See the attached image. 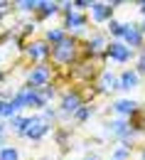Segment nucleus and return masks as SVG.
I'll use <instances>...</instances> for the list:
<instances>
[{
    "mask_svg": "<svg viewBox=\"0 0 145 160\" xmlns=\"http://www.w3.org/2000/svg\"><path fill=\"white\" fill-rule=\"evenodd\" d=\"M108 35L106 32H91L89 40H86V54L89 57H106V49H108Z\"/></svg>",
    "mask_w": 145,
    "mask_h": 160,
    "instance_id": "39448f33",
    "label": "nucleus"
},
{
    "mask_svg": "<svg viewBox=\"0 0 145 160\" xmlns=\"http://www.w3.org/2000/svg\"><path fill=\"white\" fill-rule=\"evenodd\" d=\"M49 133V121H44V116H30V123H27V131L22 138L30 140H42Z\"/></svg>",
    "mask_w": 145,
    "mask_h": 160,
    "instance_id": "0eeeda50",
    "label": "nucleus"
},
{
    "mask_svg": "<svg viewBox=\"0 0 145 160\" xmlns=\"http://www.w3.org/2000/svg\"><path fill=\"white\" fill-rule=\"evenodd\" d=\"M62 12H64V30L66 32H71V37H81L86 35V25H89V18L79 12V10H74L71 8V2H64L62 5Z\"/></svg>",
    "mask_w": 145,
    "mask_h": 160,
    "instance_id": "f03ea898",
    "label": "nucleus"
},
{
    "mask_svg": "<svg viewBox=\"0 0 145 160\" xmlns=\"http://www.w3.org/2000/svg\"><path fill=\"white\" fill-rule=\"evenodd\" d=\"M143 30H140V27H138V25H133V22H130V25H125V30H123V37H121V40L125 42V44H128V47H130V49H133V47H140V44H143Z\"/></svg>",
    "mask_w": 145,
    "mask_h": 160,
    "instance_id": "9d476101",
    "label": "nucleus"
},
{
    "mask_svg": "<svg viewBox=\"0 0 145 160\" xmlns=\"http://www.w3.org/2000/svg\"><path fill=\"white\" fill-rule=\"evenodd\" d=\"M128 158H130V145L128 143H123L121 148H116L113 155H111V160H128Z\"/></svg>",
    "mask_w": 145,
    "mask_h": 160,
    "instance_id": "5701e85b",
    "label": "nucleus"
},
{
    "mask_svg": "<svg viewBox=\"0 0 145 160\" xmlns=\"http://www.w3.org/2000/svg\"><path fill=\"white\" fill-rule=\"evenodd\" d=\"M57 12H62V5H59V2L42 0L40 8H37V18H52V15H57Z\"/></svg>",
    "mask_w": 145,
    "mask_h": 160,
    "instance_id": "dca6fc26",
    "label": "nucleus"
},
{
    "mask_svg": "<svg viewBox=\"0 0 145 160\" xmlns=\"http://www.w3.org/2000/svg\"><path fill=\"white\" fill-rule=\"evenodd\" d=\"M113 89H118V77L111 69H104L101 77H99V91L106 94V91H113Z\"/></svg>",
    "mask_w": 145,
    "mask_h": 160,
    "instance_id": "f8f14e48",
    "label": "nucleus"
},
{
    "mask_svg": "<svg viewBox=\"0 0 145 160\" xmlns=\"http://www.w3.org/2000/svg\"><path fill=\"white\" fill-rule=\"evenodd\" d=\"M81 106H86V103H84V96L79 91H64L62 101H59V113L62 116H74Z\"/></svg>",
    "mask_w": 145,
    "mask_h": 160,
    "instance_id": "20e7f679",
    "label": "nucleus"
},
{
    "mask_svg": "<svg viewBox=\"0 0 145 160\" xmlns=\"http://www.w3.org/2000/svg\"><path fill=\"white\" fill-rule=\"evenodd\" d=\"M86 160H99V158H96V155H89V158H86Z\"/></svg>",
    "mask_w": 145,
    "mask_h": 160,
    "instance_id": "7c9ffc66",
    "label": "nucleus"
},
{
    "mask_svg": "<svg viewBox=\"0 0 145 160\" xmlns=\"http://www.w3.org/2000/svg\"><path fill=\"white\" fill-rule=\"evenodd\" d=\"M54 138H57V143H59V145H64V143H66V131H59Z\"/></svg>",
    "mask_w": 145,
    "mask_h": 160,
    "instance_id": "cd10ccee",
    "label": "nucleus"
},
{
    "mask_svg": "<svg viewBox=\"0 0 145 160\" xmlns=\"http://www.w3.org/2000/svg\"><path fill=\"white\" fill-rule=\"evenodd\" d=\"M91 113H94V108H91V106H81V108L74 113V121H76V123H86V121L91 118Z\"/></svg>",
    "mask_w": 145,
    "mask_h": 160,
    "instance_id": "4be33fe9",
    "label": "nucleus"
},
{
    "mask_svg": "<svg viewBox=\"0 0 145 160\" xmlns=\"http://www.w3.org/2000/svg\"><path fill=\"white\" fill-rule=\"evenodd\" d=\"M52 84V67L49 64H35L27 72V86L32 89H44Z\"/></svg>",
    "mask_w": 145,
    "mask_h": 160,
    "instance_id": "7ed1b4c3",
    "label": "nucleus"
},
{
    "mask_svg": "<svg viewBox=\"0 0 145 160\" xmlns=\"http://www.w3.org/2000/svg\"><path fill=\"white\" fill-rule=\"evenodd\" d=\"M140 30H143V35H145V22H143V27H140Z\"/></svg>",
    "mask_w": 145,
    "mask_h": 160,
    "instance_id": "2f4dec72",
    "label": "nucleus"
},
{
    "mask_svg": "<svg viewBox=\"0 0 145 160\" xmlns=\"http://www.w3.org/2000/svg\"><path fill=\"white\" fill-rule=\"evenodd\" d=\"M10 8H15V5H12V2H0V15L10 12Z\"/></svg>",
    "mask_w": 145,
    "mask_h": 160,
    "instance_id": "bb28decb",
    "label": "nucleus"
},
{
    "mask_svg": "<svg viewBox=\"0 0 145 160\" xmlns=\"http://www.w3.org/2000/svg\"><path fill=\"white\" fill-rule=\"evenodd\" d=\"M138 81H140V77H138V72H135V69H125L123 74L118 77V89L130 91V89H135V86H138Z\"/></svg>",
    "mask_w": 145,
    "mask_h": 160,
    "instance_id": "ddd939ff",
    "label": "nucleus"
},
{
    "mask_svg": "<svg viewBox=\"0 0 145 160\" xmlns=\"http://www.w3.org/2000/svg\"><path fill=\"white\" fill-rule=\"evenodd\" d=\"M130 57H133V49L125 44V42L116 40L108 44V49H106V59L111 62H118V64H125V62H130Z\"/></svg>",
    "mask_w": 145,
    "mask_h": 160,
    "instance_id": "6e6552de",
    "label": "nucleus"
},
{
    "mask_svg": "<svg viewBox=\"0 0 145 160\" xmlns=\"http://www.w3.org/2000/svg\"><path fill=\"white\" fill-rule=\"evenodd\" d=\"M113 111H116L118 116H133V113L138 111V103L133 99H118L113 103Z\"/></svg>",
    "mask_w": 145,
    "mask_h": 160,
    "instance_id": "4468645a",
    "label": "nucleus"
},
{
    "mask_svg": "<svg viewBox=\"0 0 145 160\" xmlns=\"http://www.w3.org/2000/svg\"><path fill=\"white\" fill-rule=\"evenodd\" d=\"M143 160H145V150H143Z\"/></svg>",
    "mask_w": 145,
    "mask_h": 160,
    "instance_id": "473e14b6",
    "label": "nucleus"
},
{
    "mask_svg": "<svg viewBox=\"0 0 145 160\" xmlns=\"http://www.w3.org/2000/svg\"><path fill=\"white\" fill-rule=\"evenodd\" d=\"M5 133H7V123H2V121H0V148L5 145Z\"/></svg>",
    "mask_w": 145,
    "mask_h": 160,
    "instance_id": "393cba45",
    "label": "nucleus"
},
{
    "mask_svg": "<svg viewBox=\"0 0 145 160\" xmlns=\"http://www.w3.org/2000/svg\"><path fill=\"white\" fill-rule=\"evenodd\" d=\"M40 94H42V99H44L47 103H49V101H52L54 96H57V89H54V84H49V86H44V89H40Z\"/></svg>",
    "mask_w": 145,
    "mask_h": 160,
    "instance_id": "b1692460",
    "label": "nucleus"
},
{
    "mask_svg": "<svg viewBox=\"0 0 145 160\" xmlns=\"http://www.w3.org/2000/svg\"><path fill=\"white\" fill-rule=\"evenodd\" d=\"M138 74H145V52L140 54V59H138V69H135Z\"/></svg>",
    "mask_w": 145,
    "mask_h": 160,
    "instance_id": "a878e982",
    "label": "nucleus"
},
{
    "mask_svg": "<svg viewBox=\"0 0 145 160\" xmlns=\"http://www.w3.org/2000/svg\"><path fill=\"white\" fill-rule=\"evenodd\" d=\"M130 131H133V126H128L123 118H116V121H111V123H108V133H111V136H116V138H121L123 143H128Z\"/></svg>",
    "mask_w": 145,
    "mask_h": 160,
    "instance_id": "9b49d317",
    "label": "nucleus"
},
{
    "mask_svg": "<svg viewBox=\"0 0 145 160\" xmlns=\"http://www.w3.org/2000/svg\"><path fill=\"white\" fill-rule=\"evenodd\" d=\"M2 81H5V72L0 69V84H2Z\"/></svg>",
    "mask_w": 145,
    "mask_h": 160,
    "instance_id": "c85d7f7f",
    "label": "nucleus"
},
{
    "mask_svg": "<svg viewBox=\"0 0 145 160\" xmlns=\"http://www.w3.org/2000/svg\"><path fill=\"white\" fill-rule=\"evenodd\" d=\"M79 54V40L66 35V40L59 42L57 47H52V62H57L59 67H74Z\"/></svg>",
    "mask_w": 145,
    "mask_h": 160,
    "instance_id": "f257e3e1",
    "label": "nucleus"
},
{
    "mask_svg": "<svg viewBox=\"0 0 145 160\" xmlns=\"http://www.w3.org/2000/svg\"><path fill=\"white\" fill-rule=\"evenodd\" d=\"M140 12H145V2H140Z\"/></svg>",
    "mask_w": 145,
    "mask_h": 160,
    "instance_id": "c756f323",
    "label": "nucleus"
},
{
    "mask_svg": "<svg viewBox=\"0 0 145 160\" xmlns=\"http://www.w3.org/2000/svg\"><path fill=\"white\" fill-rule=\"evenodd\" d=\"M123 30H125V25L118 20H111L106 25V35H113V37H123Z\"/></svg>",
    "mask_w": 145,
    "mask_h": 160,
    "instance_id": "aec40b11",
    "label": "nucleus"
},
{
    "mask_svg": "<svg viewBox=\"0 0 145 160\" xmlns=\"http://www.w3.org/2000/svg\"><path fill=\"white\" fill-rule=\"evenodd\" d=\"M25 54H27V59L37 62V64H44L47 57H52V44H47L44 40H35L25 47Z\"/></svg>",
    "mask_w": 145,
    "mask_h": 160,
    "instance_id": "423d86ee",
    "label": "nucleus"
},
{
    "mask_svg": "<svg viewBox=\"0 0 145 160\" xmlns=\"http://www.w3.org/2000/svg\"><path fill=\"white\" fill-rule=\"evenodd\" d=\"M0 160H20V150L15 145H2L0 148Z\"/></svg>",
    "mask_w": 145,
    "mask_h": 160,
    "instance_id": "6ab92c4d",
    "label": "nucleus"
},
{
    "mask_svg": "<svg viewBox=\"0 0 145 160\" xmlns=\"http://www.w3.org/2000/svg\"><path fill=\"white\" fill-rule=\"evenodd\" d=\"M15 8H17L20 12H37L40 0H22V2H15Z\"/></svg>",
    "mask_w": 145,
    "mask_h": 160,
    "instance_id": "412c9836",
    "label": "nucleus"
},
{
    "mask_svg": "<svg viewBox=\"0 0 145 160\" xmlns=\"http://www.w3.org/2000/svg\"><path fill=\"white\" fill-rule=\"evenodd\" d=\"M17 113H20V111H17V108H15V103H12V101H0V118H12V116H17Z\"/></svg>",
    "mask_w": 145,
    "mask_h": 160,
    "instance_id": "a211bd4d",
    "label": "nucleus"
},
{
    "mask_svg": "<svg viewBox=\"0 0 145 160\" xmlns=\"http://www.w3.org/2000/svg\"><path fill=\"white\" fill-rule=\"evenodd\" d=\"M89 12H91V20L96 22V25H108V22L113 20V8H111V2H91Z\"/></svg>",
    "mask_w": 145,
    "mask_h": 160,
    "instance_id": "1a4fd4ad",
    "label": "nucleus"
},
{
    "mask_svg": "<svg viewBox=\"0 0 145 160\" xmlns=\"http://www.w3.org/2000/svg\"><path fill=\"white\" fill-rule=\"evenodd\" d=\"M27 123H30V116H22V113H17V116H12V118L7 121V126H10L12 133H17V136H25Z\"/></svg>",
    "mask_w": 145,
    "mask_h": 160,
    "instance_id": "f3484780",
    "label": "nucleus"
},
{
    "mask_svg": "<svg viewBox=\"0 0 145 160\" xmlns=\"http://www.w3.org/2000/svg\"><path fill=\"white\" fill-rule=\"evenodd\" d=\"M66 40V30L64 27H49L47 32H44V42L47 44H52V47H57L59 42Z\"/></svg>",
    "mask_w": 145,
    "mask_h": 160,
    "instance_id": "2eb2a0df",
    "label": "nucleus"
}]
</instances>
